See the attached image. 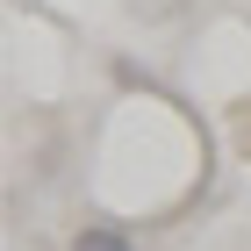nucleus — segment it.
<instances>
[{"label": "nucleus", "instance_id": "obj_1", "mask_svg": "<svg viewBox=\"0 0 251 251\" xmlns=\"http://www.w3.org/2000/svg\"><path fill=\"white\" fill-rule=\"evenodd\" d=\"M72 251H136L129 230H115V223H86V230L72 237Z\"/></svg>", "mask_w": 251, "mask_h": 251}]
</instances>
